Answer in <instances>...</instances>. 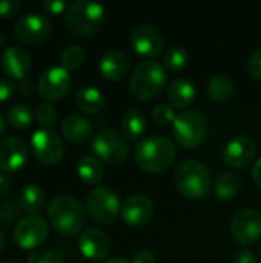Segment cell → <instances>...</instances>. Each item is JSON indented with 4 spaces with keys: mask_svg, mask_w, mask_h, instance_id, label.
<instances>
[{
    "mask_svg": "<svg viewBox=\"0 0 261 263\" xmlns=\"http://www.w3.org/2000/svg\"><path fill=\"white\" fill-rule=\"evenodd\" d=\"M175 145L169 137L149 136L135 146V163L146 173H162L169 168L175 159Z\"/></svg>",
    "mask_w": 261,
    "mask_h": 263,
    "instance_id": "obj_1",
    "label": "cell"
},
{
    "mask_svg": "<svg viewBox=\"0 0 261 263\" xmlns=\"http://www.w3.org/2000/svg\"><path fill=\"white\" fill-rule=\"evenodd\" d=\"M48 219L60 234L75 236L85 227L86 210L75 197L60 194L49 202Z\"/></svg>",
    "mask_w": 261,
    "mask_h": 263,
    "instance_id": "obj_2",
    "label": "cell"
},
{
    "mask_svg": "<svg viewBox=\"0 0 261 263\" xmlns=\"http://www.w3.org/2000/svg\"><path fill=\"white\" fill-rule=\"evenodd\" d=\"M168 80L165 66L155 60L140 62L129 79V88L132 94L140 100H149L157 97Z\"/></svg>",
    "mask_w": 261,
    "mask_h": 263,
    "instance_id": "obj_3",
    "label": "cell"
},
{
    "mask_svg": "<svg viewBox=\"0 0 261 263\" xmlns=\"http://www.w3.org/2000/svg\"><path fill=\"white\" fill-rule=\"evenodd\" d=\"M105 18V6L91 0H75L65 12L66 28L75 35H91L97 32Z\"/></svg>",
    "mask_w": 261,
    "mask_h": 263,
    "instance_id": "obj_4",
    "label": "cell"
},
{
    "mask_svg": "<svg viewBox=\"0 0 261 263\" xmlns=\"http://www.w3.org/2000/svg\"><path fill=\"white\" fill-rule=\"evenodd\" d=\"M174 179L180 193L189 199H202L211 190V174L208 168L195 159L182 162L175 170Z\"/></svg>",
    "mask_w": 261,
    "mask_h": 263,
    "instance_id": "obj_5",
    "label": "cell"
},
{
    "mask_svg": "<svg viewBox=\"0 0 261 263\" xmlns=\"http://www.w3.org/2000/svg\"><path fill=\"white\" fill-rule=\"evenodd\" d=\"M175 140L185 148H194L200 145L209 131L208 119L197 109H183L177 114L172 123Z\"/></svg>",
    "mask_w": 261,
    "mask_h": 263,
    "instance_id": "obj_6",
    "label": "cell"
},
{
    "mask_svg": "<svg viewBox=\"0 0 261 263\" xmlns=\"http://www.w3.org/2000/svg\"><path fill=\"white\" fill-rule=\"evenodd\" d=\"M92 151L95 157L106 163L120 165L129 154V145L125 134L114 128H105L98 131L92 140Z\"/></svg>",
    "mask_w": 261,
    "mask_h": 263,
    "instance_id": "obj_7",
    "label": "cell"
},
{
    "mask_svg": "<svg viewBox=\"0 0 261 263\" xmlns=\"http://www.w3.org/2000/svg\"><path fill=\"white\" fill-rule=\"evenodd\" d=\"M86 210L95 222L109 225L122 211V203L111 188L97 186L86 197Z\"/></svg>",
    "mask_w": 261,
    "mask_h": 263,
    "instance_id": "obj_8",
    "label": "cell"
},
{
    "mask_svg": "<svg viewBox=\"0 0 261 263\" xmlns=\"http://www.w3.org/2000/svg\"><path fill=\"white\" fill-rule=\"evenodd\" d=\"M51 20L40 11H29L15 22L14 35L18 42L26 45H38L49 37Z\"/></svg>",
    "mask_w": 261,
    "mask_h": 263,
    "instance_id": "obj_9",
    "label": "cell"
},
{
    "mask_svg": "<svg viewBox=\"0 0 261 263\" xmlns=\"http://www.w3.org/2000/svg\"><path fill=\"white\" fill-rule=\"evenodd\" d=\"M48 222L38 214H31L20 219L14 228L12 237L18 248L34 250L40 247L48 237Z\"/></svg>",
    "mask_w": 261,
    "mask_h": 263,
    "instance_id": "obj_10",
    "label": "cell"
},
{
    "mask_svg": "<svg viewBox=\"0 0 261 263\" xmlns=\"http://www.w3.org/2000/svg\"><path fill=\"white\" fill-rule=\"evenodd\" d=\"M71 83L72 79L66 68L51 66L42 72L37 82V89L42 99L48 102H57L68 94V91L71 89Z\"/></svg>",
    "mask_w": 261,
    "mask_h": 263,
    "instance_id": "obj_11",
    "label": "cell"
},
{
    "mask_svg": "<svg viewBox=\"0 0 261 263\" xmlns=\"http://www.w3.org/2000/svg\"><path fill=\"white\" fill-rule=\"evenodd\" d=\"M31 149L34 157L45 163L54 165L63 157V142L52 129H37L31 137Z\"/></svg>",
    "mask_w": 261,
    "mask_h": 263,
    "instance_id": "obj_12",
    "label": "cell"
},
{
    "mask_svg": "<svg viewBox=\"0 0 261 263\" xmlns=\"http://www.w3.org/2000/svg\"><path fill=\"white\" fill-rule=\"evenodd\" d=\"M231 233L243 245L257 242L261 237V213L254 208L238 211L231 222Z\"/></svg>",
    "mask_w": 261,
    "mask_h": 263,
    "instance_id": "obj_13",
    "label": "cell"
},
{
    "mask_svg": "<svg viewBox=\"0 0 261 263\" xmlns=\"http://www.w3.org/2000/svg\"><path fill=\"white\" fill-rule=\"evenodd\" d=\"M28 146L20 137H6L0 142V173L14 174L25 166Z\"/></svg>",
    "mask_w": 261,
    "mask_h": 263,
    "instance_id": "obj_14",
    "label": "cell"
},
{
    "mask_svg": "<svg viewBox=\"0 0 261 263\" xmlns=\"http://www.w3.org/2000/svg\"><path fill=\"white\" fill-rule=\"evenodd\" d=\"M131 43L134 49L145 57H155L165 46L163 34L152 25H138L132 29Z\"/></svg>",
    "mask_w": 261,
    "mask_h": 263,
    "instance_id": "obj_15",
    "label": "cell"
},
{
    "mask_svg": "<svg viewBox=\"0 0 261 263\" xmlns=\"http://www.w3.org/2000/svg\"><path fill=\"white\" fill-rule=\"evenodd\" d=\"M257 154V145L248 136H237L231 139L223 151L225 162L232 168H246Z\"/></svg>",
    "mask_w": 261,
    "mask_h": 263,
    "instance_id": "obj_16",
    "label": "cell"
},
{
    "mask_svg": "<svg viewBox=\"0 0 261 263\" xmlns=\"http://www.w3.org/2000/svg\"><path fill=\"white\" fill-rule=\"evenodd\" d=\"M78 248L86 259L97 262L108 256L111 242L102 230L86 228L78 236Z\"/></svg>",
    "mask_w": 261,
    "mask_h": 263,
    "instance_id": "obj_17",
    "label": "cell"
},
{
    "mask_svg": "<svg viewBox=\"0 0 261 263\" xmlns=\"http://www.w3.org/2000/svg\"><path fill=\"white\" fill-rule=\"evenodd\" d=\"M122 217L128 225H145L151 220L154 213L152 200L145 194H132L122 205Z\"/></svg>",
    "mask_w": 261,
    "mask_h": 263,
    "instance_id": "obj_18",
    "label": "cell"
},
{
    "mask_svg": "<svg viewBox=\"0 0 261 263\" xmlns=\"http://www.w3.org/2000/svg\"><path fill=\"white\" fill-rule=\"evenodd\" d=\"M0 63H2L3 72L8 77L22 80L29 72L32 60H31V55L23 48H20V46H9V48H6L3 51Z\"/></svg>",
    "mask_w": 261,
    "mask_h": 263,
    "instance_id": "obj_19",
    "label": "cell"
},
{
    "mask_svg": "<svg viewBox=\"0 0 261 263\" xmlns=\"http://www.w3.org/2000/svg\"><path fill=\"white\" fill-rule=\"evenodd\" d=\"M60 131L66 140L74 142V143H82V142H86L92 136L94 128L89 119L80 114H69L60 123Z\"/></svg>",
    "mask_w": 261,
    "mask_h": 263,
    "instance_id": "obj_20",
    "label": "cell"
},
{
    "mask_svg": "<svg viewBox=\"0 0 261 263\" xmlns=\"http://www.w3.org/2000/svg\"><path fill=\"white\" fill-rule=\"evenodd\" d=\"M98 68L102 74L109 80H120L125 77L129 68V57L120 49H108L100 62Z\"/></svg>",
    "mask_w": 261,
    "mask_h": 263,
    "instance_id": "obj_21",
    "label": "cell"
},
{
    "mask_svg": "<svg viewBox=\"0 0 261 263\" xmlns=\"http://www.w3.org/2000/svg\"><path fill=\"white\" fill-rule=\"evenodd\" d=\"M195 94H197L195 85L186 77H178L172 80L168 88V99L171 105L183 109H186L194 102Z\"/></svg>",
    "mask_w": 261,
    "mask_h": 263,
    "instance_id": "obj_22",
    "label": "cell"
},
{
    "mask_svg": "<svg viewBox=\"0 0 261 263\" xmlns=\"http://www.w3.org/2000/svg\"><path fill=\"white\" fill-rule=\"evenodd\" d=\"M75 105L86 114H97L105 106V96L95 86H83L75 94Z\"/></svg>",
    "mask_w": 261,
    "mask_h": 263,
    "instance_id": "obj_23",
    "label": "cell"
},
{
    "mask_svg": "<svg viewBox=\"0 0 261 263\" xmlns=\"http://www.w3.org/2000/svg\"><path fill=\"white\" fill-rule=\"evenodd\" d=\"M235 92V82L225 72H217L208 80V94L215 102H226Z\"/></svg>",
    "mask_w": 261,
    "mask_h": 263,
    "instance_id": "obj_24",
    "label": "cell"
},
{
    "mask_svg": "<svg viewBox=\"0 0 261 263\" xmlns=\"http://www.w3.org/2000/svg\"><path fill=\"white\" fill-rule=\"evenodd\" d=\"M77 173L83 182L97 185L103 179V165L95 156H82L77 162Z\"/></svg>",
    "mask_w": 261,
    "mask_h": 263,
    "instance_id": "obj_25",
    "label": "cell"
},
{
    "mask_svg": "<svg viewBox=\"0 0 261 263\" xmlns=\"http://www.w3.org/2000/svg\"><path fill=\"white\" fill-rule=\"evenodd\" d=\"M45 199H46L45 191L38 185L29 183L22 190L18 203L20 208L31 216V214H37L45 206Z\"/></svg>",
    "mask_w": 261,
    "mask_h": 263,
    "instance_id": "obj_26",
    "label": "cell"
},
{
    "mask_svg": "<svg viewBox=\"0 0 261 263\" xmlns=\"http://www.w3.org/2000/svg\"><path fill=\"white\" fill-rule=\"evenodd\" d=\"M146 116L140 109H129L122 117L123 134L128 139H138L146 131Z\"/></svg>",
    "mask_w": 261,
    "mask_h": 263,
    "instance_id": "obj_27",
    "label": "cell"
},
{
    "mask_svg": "<svg viewBox=\"0 0 261 263\" xmlns=\"http://www.w3.org/2000/svg\"><path fill=\"white\" fill-rule=\"evenodd\" d=\"M240 188H242V179L238 177V174H235L232 171L222 173L218 176V179L215 180V185H214L215 194L222 200L232 199L234 196H237Z\"/></svg>",
    "mask_w": 261,
    "mask_h": 263,
    "instance_id": "obj_28",
    "label": "cell"
},
{
    "mask_svg": "<svg viewBox=\"0 0 261 263\" xmlns=\"http://www.w3.org/2000/svg\"><path fill=\"white\" fill-rule=\"evenodd\" d=\"M32 109L25 105V103H17L14 106L9 108L8 111V116H6V120L8 123L15 128V129H23V128H28L31 123H32Z\"/></svg>",
    "mask_w": 261,
    "mask_h": 263,
    "instance_id": "obj_29",
    "label": "cell"
},
{
    "mask_svg": "<svg viewBox=\"0 0 261 263\" xmlns=\"http://www.w3.org/2000/svg\"><path fill=\"white\" fill-rule=\"evenodd\" d=\"M188 60H189V54L182 46H171L163 54V65L172 71H178L185 68L188 65Z\"/></svg>",
    "mask_w": 261,
    "mask_h": 263,
    "instance_id": "obj_30",
    "label": "cell"
},
{
    "mask_svg": "<svg viewBox=\"0 0 261 263\" xmlns=\"http://www.w3.org/2000/svg\"><path fill=\"white\" fill-rule=\"evenodd\" d=\"M83 60H85V51L78 45H69L60 54V63L68 71L78 68L83 63Z\"/></svg>",
    "mask_w": 261,
    "mask_h": 263,
    "instance_id": "obj_31",
    "label": "cell"
},
{
    "mask_svg": "<svg viewBox=\"0 0 261 263\" xmlns=\"http://www.w3.org/2000/svg\"><path fill=\"white\" fill-rule=\"evenodd\" d=\"M35 120L45 129H49L57 120V111L51 103H40L35 109Z\"/></svg>",
    "mask_w": 261,
    "mask_h": 263,
    "instance_id": "obj_32",
    "label": "cell"
},
{
    "mask_svg": "<svg viewBox=\"0 0 261 263\" xmlns=\"http://www.w3.org/2000/svg\"><path fill=\"white\" fill-rule=\"evenodd\" d=\"M175 117H177V114H175L172 105L158 103L152 109V119H154V122L157 125H169V123H174Z\"/></svg>",
    "mask_w": 261,
    "mask_h": 263,
    "instance_id": "obj_33",
    "label": "cell"
},
{
    "mask_svg": "<svg viewBox=\"0 0 261 263\" xmlns=\"http://www.w3.org/2000/svg\"><path fill=\"white\" fill-rule=\"evenodd\" d=\"M26 263H63L62 257L51 250H35L29 254Z\"/></svg>",
    "mask_w": 261,
    "mask_h": 263,
    "instance_id": "obj_34",
    "label": "cell"
},
{
    "mask_svg": "<svg viewBox=\"0 0 261 263\" xmlns=\"http://www.w3.org/2000/svg\"><path fill=\"white\" fill-rule=\"evenodd\" d=\"M246 68H248V72H249L254 79L261 80V46L260 48H257V49L251 54V57L248 59Z\"/></svg>",
    "mask_w": 261,
    "mask_h": 263,
    "instance_id": "obj_35",
    "label": "cell"
},
{
    "mask_svg": "<svg viewBox=\"0 0 261 263\" xmlns=\"http://www.w3.org/2000/svg\"><path fill=\"white\" fill-rule=\"evenodd\" d=\"M20 2L18 0H0V17L2 18H9L15 15L20 9Z\"/></svg>",
    "mask_w": 261,
    "mask_h": 263,
    "instance_id": "obj_36",
    "label": "cell"
},
{
    "mask_svg": "<svg viewBox=\"0 0 261 263\" xmlns=\"http://www.w3.org/2000/svg\"><path fill=\"white\" fill-rule=\"evenodd\" d=\"M15 83L9 79H0V103L9 100L15 92Z\"/></svg>",
    "mask_w": 261,
    "mask_h": 263,
    "instance_id": "obj_37",
    "label": "cell"
},
{
    "mask_svg": "<svg viewBox=\"0 0 261 263\" xmlns=\"http://www.w3.org/2000/svg\"><path fill=\"white\" fill-rule=\"evenodd\" d=\"M234 263H258V260H257V256L254 254L252 250L242 247L237 250V253L234 256Z\"/></svg>",
    "mask_w": 261,
    "mask_h": 263,
    "instance_id": "obj_38",
    "label": "cell"
},
{
    "mask_svg": "<svg viewBox=\"0 0 261 263\" xmlns=\"http://www.w3.org/2000/svg\"><path fill=\"white\" fill-rule=\"evenodd\" d=\"M42 5H43V9H45L46 12L54 14V15L62 14L63 11L66 12V9H68L66 2H62V0H45Z\"/></svg>",
    "mask_w": 261,
    "mask_h": 263,
    "instance_id": "obj_39",
    "label": "cell"
},
{
    "mask_svg": "<svg viewBox=\"0 0 261 263\" xmlns=\"http://www.w3.org/2000/svg\"><path fill=\"white\" fill-rule=\"evenodd\" d=\"M132 263H155V256L149 250H140L134 254Z\"/></svg>",
    "mask_w": 261,
    "mask_h": 263,
    "instance_id": "obj_40",
    "label": "cell"
},
{
    "mask_svg": "<svg viewBox=\"0 0 261 263\" xmlns=\"http://www.w3.org/2000/svg\"><path fill=\"white\" fill-rule=\"evenodd\" d=\"M9 188H11V180H9L8 174L0 173V197L5 196L9 191Z\"/></svg>",
    "mask_w": 261,
    "mask_h": 263,
    "instance_id": "obj_41",
    "label": "cell"
},
{
    "mask_svg": "<svg viewBox=\"0 0 261 263\" xmlns=\"http://www.w3.org/2000/svg\"><path fill=\"white\" fill-rule=\"evenodd\" d=\"M252 174H254L255 183L261 188V157L255 162V165H254V168H252Z\"/></svg>",
    "mask_w": 261,
    "mask_h": 263,
    "instance_id": "obj_42",
    "label": "cell"
},
{
    "mask_svg": "<svg viewBox=\"0 0 261 263\" xmlns=\"http://www.w3.org/2000/svg\"><path fill=\"white\" fill-rule=\"evenodd\" d=\"M106 263H132V262H128V260H125L123 257H114V259L108 260Z\"/></svg>",
    "mask_w": 261,
    "mask_h": 263,
    "instance_id": "obj_43",
    "label": "cell"
},
{
    "mask_svg": "<svg viewBox=\"0 0 261 263\" xmlns=\"http://www.w3.org/2000/svg\"><path fill=\"white\" fill-rule=\"evenodd\" d=\"M5 126H6V123H5V119L2 117V114H0V137L3 136V133H5Z\"/></svg>",
    "mask_w": 261,
    "mask_h": 263,
    "instance_id": "obj_44",
    "label": "cell"
},
{
    "mask_svg": "<svg viewBox=\"0 0 261 263\" xmlns=\"http://www.w3.org/2000/svg\"><path fill=\"white\" fill-rule=\"evenodd\" d=\"M5 242H6V239H5V234L0 231V251L5 248Z\"/></svg>",
    "mask_w": 261,
    "mask_h": 263,
    "instance_id": "obj_45",
    "label": "cell"
},
{
    "mask_svg": "<svg viewBox=\"0 0 261 263\" xmlns=\"http://www.w3.org/2000/svg\"><path fill=\"white\" fill-rule=\"evenodd\" d=\"M5 45V35H3V32L0 31V46H3Z\"/></svg>",
    "mask_w": 261,
    "mask_h": 263,
    "instance_id": "obj_46",
    "label": "cell"
},
{
    "mask_svg": "<svg viewBox=\"0 0 261 263\" xmlns=\"http://www.w3.org/2000/svg\"><path fill=\"white\" fill-rule=\"evenodd\" d=\"M3 263H17V262H12V260H9V262H3Z\"/></svg>",
    "mask_w": 261,
    "mask_h": 263,
    "instance_id": "obj_47",
    "label": "cell"
},
{
    "mask_svg": "<svg viewBox=\"0 0 261 263\" xmlns=\"http://www.w3.org/2000/svg\"><path fill=\"white\" fill-rule=\"evenodd\" d=\"M260 260H261V247H260Z\"/></svg>",
    "mask_w": 261,
    "mask_h": 263,
    "instance_id": "obj_48",
    "label": "cell"
}]
</instances>
